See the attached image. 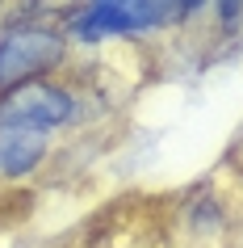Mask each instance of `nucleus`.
<instances>
[{"label":"nucleus","mask_w":243,"mask_h":248,"mask_svg":"<svg viewBox=\"0 0 243 248\" xmlns=\"http://www.w3.org/2000/svg\"><path fill=\"white\" fill-rule=\"evenodd\" d=\"M71 118V97L46 80H26L0 97V126H29V131H55Z\"/></svg>","instance_id":"obj_1"},{"label":"nucleus","mask_w":243,"mask_h":248,"mask_svg":"<svg viewBox=\"0 0 243 248\" xmlns=\"http://www.w3.org/2000/svg\"><path fill=\"white\" fill-rule=\"evenodd\" d=\"M63 55V38L51 30H9L0 38V89L26 84L38 72L59 63Z\"/></svg>","instance_id":"obj_2"},{"label":"nucleus","mask_w":243,"mask_h":248,"mask_svg":"<svg viewBox=\"0 0 243 248\" xmlns=\"http://www.w3.org/2000/svg\"><path fill=\"white\" fill-rule=\"evenodd\" d=\"M147 0H92V9L76 21V34L84 42L109 38V34H134V30H151Z\"/></svg>","instance_id":"obj_3"},{"label":"nucleus","mask_w":243,"mask_h":248,"mask_svg":"<svg viewBox=\"0 0 243 248\" xmlns=\"http://www.w3.org/2000/svg\"><path fill=\"white\" fill-rule=\"evenodd\" d=\"M46 156V135L29 126H0V172L21 177Z\"/></svg>","instance_id":"obj_4"},{"label":"nucleus","mask_w":243,"mask_h":248,"mask_svg":"<svg viewBox=\"0 0 243 248\" xmlns=\"http://www.w3.org/2000/svg\"><path fill=\"white\" fill-rule=\"evenodd\" d=\"M205 0H180V13H193V9H201Z\"/></svg>","instance_id":"obj_5"}]
</instances>
